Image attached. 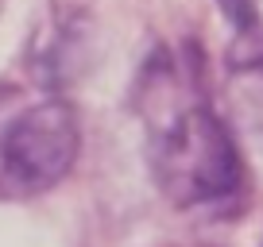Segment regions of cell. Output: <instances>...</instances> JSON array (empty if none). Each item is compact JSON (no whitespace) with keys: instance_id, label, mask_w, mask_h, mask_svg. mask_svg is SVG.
Wrapping results in <instances>:
<instances>
[{"instance_id":"277c9868","label":"cell","mask_w":263,"mask_h":247,"mask_svg":"<svg viewBox=\"0 0 263 247\" xmlns=\"http://www.w3.org/2000/svg\"><path fill=\"white\" fill-rule=\"evenodd\" d=\"M217 4H221V12L232 19L236 31H244V27L255 24V0H217Z\"/></svg>"},{"instance_id":"7a4b0ae2","label":"cell","mask_w":263,"mask_h":247,"mask_svg":"<svg viewBox=\"0 0 263 247\" xmlns=\"http://www.w3.org/2000/svg\"><path fill=\"white\" fill-rule=\"evenodd\" d=\"M82 151L78 112L66 100H43L12 116L0 135V186L8 193H43L66 178Z\"/></svg>"},{"instance_id":"6da1fadb","label":"cell","mask_w":263,"mask_h":247,"mask_svg":"<svg viewBox=\"0 0 263 247\" xmlns=\"http://www.w3.org/2000/svg\"><path fill=\"white\" fill-rule=\"evenodd\" d=\"M151 170L166 201L178 209L224 205L244 186V162H240L236 139L221 116L201 100L178 108L166 123H155Z\"/></svg>"},{"instance_id":"3957f363","label":"cell","mask_w":263,"mask_h":247,"mask_svg":"<svg viewBox=\"0 0 263 247\" xmlns=\"http://www.w3.org/2000/svg\"><path fill=\"white\" fill-rule=\"evenodd\" d=\"M232 70H240V74L255 77L263 85V31H255V24L240 31V43L232 50Z\"/></svg>"}]
</instances>
